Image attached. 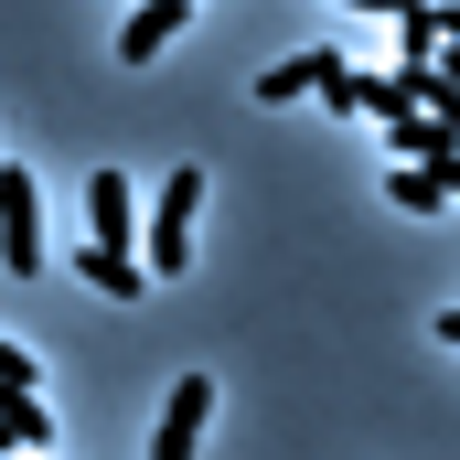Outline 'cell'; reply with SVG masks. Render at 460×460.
Listing matches in <instances>:
<instances>
[{"label":"cell","instance_id":"52a82bcc","mask_svg":"<svg viewBox=\"0 0 460 460\" xmlns=\"http://www.w3.org/2000/svg\"><path fill=\"white\" fill-rule=\"evenodd\" d=\"M385 204H396V215H439V204H460V161H396V172H385Z\"/></svg>","mask_w":460,"mask_h":460},{"label":"cell","instance_id":"ba28073f","mask_svg":"<svg viewBox=\"0 0 460 460\" xmlns=\"http://www.w3.org/2000/svg\"><path fill=\"white\" fill-rule=\"evenodd\" d=\"M343 54L332 43H311V54H279L268 75H257V108H289V97H322V75H332Z\"/></svg>","mask_w":460,"mask_h":460},{"label":"cell","instance_id":"8fae6325","mask_svg":"<svg viewBox=\"0 0 460 460\" xmlns=\"http://www.w3.org/2000/svg\"><path fill=\"white\" fill-rule=\"evenodd\" d=\"M0 396H43V364H32L22 343H0Z\"/></svg>","mask_w":460,"mask_h":460},{"label":"cell","instance_id":"9a60e30c","mask_svg":"<svg viewBox=\"0 0 460 460\" xmlns=\"http://www.w3.org/2000/svg\"><path fill=\"white\" fill-rule=\"evenodd\" d=\"M0 172H11V161H0Z\"/></svg>","mask_w":460,"mask_h":460},{"label":"cell","instance_id":"5b68a950","mask_svg":"<svg viewBox=\"0 0 460 460\" xmlns=\"http://www.w3.org/2000/svg\"><path fill=\"white\" fill-rule=\"evenodd\" d=\"M75 279H86V289H97V300H139V289H161V279H150V257H139V246H97V235H86V246H75Z\"/></svg>","mask_w":460,"mask_h":460},{"label":"cell","instance_id":"6da1fadb","mask_svg":"<svg viewBox=\"0 0 460 460\" xmlns=\"http://www.w3.org/2000/svg\"><path fill=\"white\" fill-rule=\"evenodd\" d=\"M193 215H204V172L182 161L161 193H150V235H139V257H150V279H182V257H193Z\"/></svg>","mask_w":460,"mask_h":460},{"label":"cell","instance_id":"277c9868","mask_svg":"<svg viewBox=\"0 0 460 460\" xmlns=\"http://www.w3.org/2000/svg\"><path fill=\"white\" fill-rule=\"evenodd\" d=\"M86 235H97V246H139V235H150V215H139V193H128L118 161L86 182Z\"/></svg>","mask_w":460,"mask_h":460},{"label":"cell","instance_id":"9c48e42d","mask_svg":"<svg viewBox=\"0 0 460 460\" xmlns=\"http://www.w3.org/2000/svg\"><path fill=\"white\" fill-rule=\"evenodd\" d=\"M396 139V161H460V118H439V108H418V118H396L385 128Z\"/></svg>","mask_w":460,"mask_h":460},{"label":"cell","instance_id":"5bb4252c","mask_svg":"<svg viewBox=\"0 0 460 460\" xmlns=\"http://www.w3.org/2000/svg\"><path fill=\"white\" fill-rule=\"evenodd\" d=\"M439 343H450V353H460V311H439Z\"/></svg>","mask_w":460,"mask_h":460},{"label":"cell","instance_id":"8992f818","mask_svg":"<svg viewBox=\"0 0 460 460\" xmlns=\"http://www.w3.org/2000/svg\"><path fill=\"white\" fill-rule=\"evenodd\" d=\"M182 22H193V0H128V11H118V65H150Z\"/></svg>","mask_w":460,"mask_h":460},{"label":"cell","instance_id":"7a4b0ae2","mask_svg":"<svg viewBox=\"0 0 460 460\" xmlns=\"http://www.w3.org/2000/svg\"><path fill=\"white\" fill-rule=\"evenodd\" d=\"M54 246H43V182L32 172H0V268L11 279H32Z\"/></svg>","mask_w":460,"mask_h":460},{"label":"cell","instance_id":"3957f363","mask_svg":"<svg viewBox=\"0 0 460 460\" xmlns=\"http://www.w3.org/2000/svg\"><path fill=\"white\" fill-rule=\"evenodd\" d=\"M204 429H215V375H172V407H161V429H150V460H193Z\"/></svg>","mask_w":460,"mask_h":460},{"label":"cell","instance_id":"30bf717a","mask_svg":"<svg viewBox=\"0 0 460 460\" xmlns=\"http://www.w3.org/2000/svg\"><path fill=\"white\" fill-rule=\"evenodd\" d=\"M0 450H54V407L43 396H0Z\"/></svg>","mask_w":460,"mask_h":460},{"label":"cell","instance_id":"2e32d148","mask_svg":"<svg viewBox=\"0 0 460 460\" xmlns=\"http://www.w3.org/2000/svg\"><path fill=\"white\" fill-rule=\"evenodd\" d=\"M32 460H43V450H32Z\"/></svg>","mask_w":460,"mask_h":460},{"label":"cell","instance_id":"4fadbf2b","mask_svg":"<svg viewBox=\"0 0 460 460\" xmlns=\"http://www.w3.org/2000/svg\"><path fill=\"white\" fill-rule=\"evenodd\" d=\"M343 11H385V22H396V11H407V0H343Z\"/></svg>","mask_w":460,"mask_h":460},{"label":"cell","instance_id":"7c38bea8","mask_svg":"<svg viewBox=\"0 0 460 460\" xmlns=\"http://www.w3.org/2000/svg\"><path fill=\"white\" fill-rule=\"evenodd\" d=\"M322 108H332V118H364V75H353V65L322 75Z\"/></svg>","mask_w":460,"mask_h":460}]
</instances>
